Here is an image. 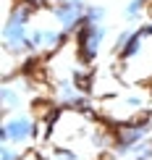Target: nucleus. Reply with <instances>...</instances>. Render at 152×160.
Masks as SVG:
<instances>
[{"instance_id": "obj_1", "label": "nucleus", "mask_w": 152, "mask_h": 160, "mask_svg": "<svg viewBox=\"0 0 152 160\" xmlns=\"http://www.w3.org/2000/svg\"><path fill=\"white\" fill-rule=\"evenodd\" d=\"M37 8L24 0L8 8L3 21V55L5 58H32V18Z\"/></svg>"}, {"instance_id": "obj_2", "label": "nucleus", "mask_w": 152, "mask_h": 160, "mask_svg": "<svg viewBox=\"0 0 152 160\" xmlns=\"http://www.w3.org/2000/svg\"><path fill=\"white\" fill-rule=\"evenodd\" d=\"M42 139V121L34 118L29 110L3 116L0 121V142L16 144V147H32Z\"/></svg>"}, {"instance_id": "obj_3", "label": "nucleus", "mask_w": 152, "mask_h": 160, "mask_svg": "<svg viewBox=\"0 0 152 160\" xmlns=\"http://www.w3.org/2000/svg\"><path fill=\"white\" fill-rule=\"evenodd\" d=\"M152 134V121L150 118H134L129 123H121L115 129V137H113V158L118 160H129V155L134 152V147L144 139H150Z\"/></svg>"}, {"instance_id": "obj_4", "label": "nucleus", "mask_w": 152, "mask_h": 160, "mask_svg": "<svg viewBox=\"0 0 152 160\" xmlns=\"http://www.w3.org/2000/svg\"><path fill=\"white\" fill-rule=\"evenodd\" d=\"M105 39H108V24H81V29L74 34V48L81 66H95Z\"/></svg>"}, {"instance_id": "obj_5", "label": "nucleus", "mask_w": 152, "mask_h": 160, "mask_svg": "<svg viewBox=\"0 0 152 160\" xmlns=\"http://www.w3.org/2000/svg\"><path fill=\"white\" fill-rule=\"evenodd\" d=\"M29 97H32V82L24 74L5 79L3 87H0V113L3 116H13V113L26 110Z\"/></svg>"}, {"instance_id": "obj_6", "label": "nucleus", "mask_w": 152, "mask_h": 160, "mask_svg": "<svg viewBox=\"0 0 152 160\" xmlns=\"http://www.w3.org/2000/svg\"><path fill=\"white\" fill-rule=\"evenodd\" d=\"M150 105V100L144 95H136V92H131V95H115L113 100H105L102 102V113L110 118L113 123H129L136 118V113H142L144 108Z\"/></svg>"}, {"instance_id": "obj_7", "label": "nucleus", "mask_w": 152, "mask_h": 160, "mask_svg": "<svg viewBox=\"0 0 152 160\" xmlns=\"http://www.w3.org/2000/svg\"><path fill=\"white\" fill-rule=\"evenodd\" d=\"M87 0H66V3L50 5V16L55 26H61L66 34H76L84 24V13H87Z\"/></svg>"}, {"instance_id": "obj_8", "label": "nucleus", "mask_w": 152, "mask_h": 160, "mask_svg": "<svg viewBox=\"0 0 152 160\" xmlns=\"http://www.w3.org/2000/svg\"><path fill=\"white\" fill-rule=\"evenodd\" d=\"M68 37L71 34H66L61 26H32V58L63 50Z\"/></svg>"}, {"instance_id": "obj_9", "label": "nucleus", "mask_w": 152, "mask_h": 160, "mask_svg": "<svg viewBox=\"0 0 152 160\" xmlns=\"http://www.w3.org/2000/svg\"><path fill=\"white\" fill-rule=\"evenodd\" d=\"M147 39H152L150 37V29H147V24L144 26H136V32L131 34V39L126 42V48H123L121 52H118V61H123V63H131L136 55L144 50V45H147Z\"/></svg>"}, {"instance_id": "obj_10", "label": "nucleus", "mask_w": 152, "mask_h": 160, "mask_svg": "<svg viewBox=\"0 0 152 160\" xmlns=\"http://www.w3.org/2000/svg\"><path fill=\"white\" fill-rule=\"evenodd\" d=\"M147 5H150V0H126V5H123V11H121L123 21H126L129 26H139Z\"/></svg>"}, {"instance_id": "obj_11", "label": "nucleus", "mask_w": 152, "mask_h": 160, "mask_svg": "<svg viewBox=\"0 0 152 160\" xmlns=\"http://www.w3.org/2000/svg\"><path fill=\"white\" fill-rule=\"evenodd\" d=\"M108 18V8L100 3H89L87 5V13H84V24H105Z\"/></svg>"}, {"instance_id": "obj_12", "label": "nucleus", "mask_w": 152, "mask_h": 160, "mask_svg": "<svg viewBox=\"0 0 152 160\" xmlns=\"http://www.w3.org/2000/svg\"><path fill=\"white\" fill-rule=\"evenodd\" d=\"M134 32H136V26H129V24H126V26H123V29L115 34V39H113V48H110V50H113V55H118V52L126 48V42L131 39V34H134Z\"/></svg>"}, {"instance_id": "obj_13", "label": "nucleus", "mask_w": 152, "mask_h": 160, "mask_svg": "<svg viewBox=\"0 0 152 160\" xmlns=\"http://www.w3.org/2000/svg\"><path fill=\"white\" fill-rule=\"evenodd\" d=\"M129 160H152V139H144V142L136 144Z\"/></svg>"}, {"instance_id": "obj_14", "label": "nucleus", "mask_w": 152, "mask_h": 160, "mask_svg": "<svg viewBox=\"0 0 152 160\" xmlns=\"http://www.w3.org/2000/svg\"><path fill=\"white\" fill-rule=\"evenodd\" d=\"M0 160H24V147L0 142Z\"/></svg>"}, {"instance_id": "obj_15", "label": "nucleus", "mask_w": 152, "mask_h": 160, "mask_svg": "<svg viewBox=\"0 0 152 160\" xmlns=\"http://www.w3.org/2000/svg\"><path fill=\"white\" fill-rule=\"evenodd\" d=\"M58 3H66V0H47V5H58Z\"/></svg>"}, {"instance_id": "obj_16", "label": "nucleus", "mask_w": 152, "mask_h": 160, "mask_svg": "<svg viewBox=\"0 0 152 160\" xmlns=\"http://www.w3.org/2000/svg\"><path fill=\"white\" fill-rule=\"evenodd\" d=\"M147 29H150V37H152V18H150V21H147Z\"/></svg>"}, {"instance_id": "obj_17", "label": "nucleus", "mask_w": 152, "mask_h": 160, "mask_svg": "<svg viewBox=\"0 0 152 160\" xmlns=\"http://www.w3.org/2000/svg\"><path fill=\"white\" fill-rule=\"evenodd\" d=\"M113 160H118V158H113Z\"/></svg>"}]
</instances>
